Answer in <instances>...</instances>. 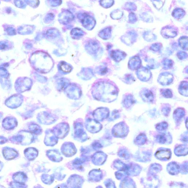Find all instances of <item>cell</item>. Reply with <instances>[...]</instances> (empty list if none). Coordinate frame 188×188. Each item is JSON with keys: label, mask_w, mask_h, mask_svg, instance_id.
<instances>
[{"label": "cell", "mask_w": 188, "mask_h": 188, "mask_svg": "<svg viewBox=\"0 0 188 188\" xmlns=\"http://www.w3.org/2000/svg\"><path fill=\"white\" fill-rule=\"evenodd\" d=\"M94 93L96 98L106 102H112L118 96L117 89L113 84L107 82H99L96 85Z\"/></svg>", "instance_id": "cell-1"}, {"label": "cell", "mask_w": 188, "mask_h": 188, "mask_svg": "<svg viewBox=\"0 0 188 188\" xmlns=\"http://www.w3.org/2000/svg\"><path fill=\"white\" fill-rule=\"evenodd\" d=\"M30 61L35 69L42 73L48 72L53 66L51 58L43 52H38L32 55Z\"/></svg>", "instance_id": "cell-2"}, {"label": "cell", "mask_w": 188, "mask_h": 188, "mask_svg": "<svg viewBox=\"0 0 188 188\" xmlns=\"http://www.w3.org/2000/svg\"><path fill=\"white\" fill-rule=\"evenodd\" d=\"M174 76L168 72H164L159 75L158 82L161 85L164 86L168 85L173 82Z\"/></svg>", "instance_id": "cell-3"}, {"label": "cell", "mask_w": 188, "mask_h": 188, "mask_svg": "<svg viewBox=\"0 0 188 188\" xmlns=\"http://www.w3.org/2000/svg\"><path fill=\"white\" fill-rule=\"evenodd\" d=\"M137 75L139 79L143 81L149 80L152 76L150 71L144 67L139 68L137 71Z\"/></svg>", "instance_id": "cell-4"}, {"label": "cell", "mask_w": 188, "mask_h": 188, "mask_svg": "<svg viewBox=\"0 0 188 188\" xmlns=\"http://www.w3.org/2000/svg\"><path fill=\"white\" fill-rule=\"evenodd\" d=\"M141 61L137 56H134L130 59L129 62L128 66L132 70H136L140 67Z\"/></svg>", "instance_id": "cell-5"}, {"label": "cell", "mask_w": 188, "mask_h": 188, "mask_svg": "<svg viewBox=\"0 0 188 188\" xmlns=\"http://www.w3.org/2000/svg\"><path fill=\"white\" fill-rule=\"evenodd\" d=\"M140 95L144 101L147 102H152L153 100L154 95L152 91L147 89L142 90Z\"/></svg>", "instance_id": "cell-6"}, {"label": "cell", "mask_w": 188, "mask_h": 188, "mask_svg": "<svg viewBox=\"0 0 188 188\" xmlns=\"http://www.w3.org/2000/svg\"><path fill=\"white\" fill-rule=\"evenodd\" d=\"M161 32V34L165 38L174 37L177 35V31L171 27L165 28Z\"/></svg>", "instance_id": "cell-7"}, {"label": "cell", "mask_w": 188, "mask_h": 188, "mask_svg": "<svg viewBox=\"0 0 188 188\" xmlns=\"http://www.w3.org/2000/svg\"><path fill=\"white\" fill-rule=\"evenodd\" d=\"M111 57L117 62H119L125 58L126 54L119 50H114L111 52Z\"/></svg>", "instance_id": "cell-8"}, {"label": "cell", "mask_w": 188, "mask_h": 188, "mask_svg": "<svg viewBox=\"0 0 188 188\" xmlns=\"http://www.w3.org/2000/svg\"><path fill=\"white\" fill-rule=\"evenodd\" d=\"M3 154L6 158L8 159H13L16 157L17 154V152L16 151L8 148L4 149Z\"/></svg>", "instance_id": "cell-9"}, {"label": "cell", "mask_w": 188, "mask_h": 188, "mask_svg": "<svg viewBox=\"0 0 188 188\" xmlns=\"http://www.w3.org/2000/svg\"><path fill=\"white\" fill-rule=\"evenodd\" d=\"M135 35L134 34H129L124 36L122 38V41L124 43L128 45H132L135 42Z\"/></svg>", "instance_id": "cell-10"}, {"label": "cell", "mask_w": 188, "mask_h": 188, "mask_svg": "<svg viewBox=\"0 0 188 188\" xmlns=\"http://www.w3.org/2000/svg\"><path fill=\"white\" fill-rule=\"evenodd\" d=\"M179 92L182 95L187 97L188 96V82L183 81L179 87Z\"/></svg>", "instance_id": "cell-11"}, {"label": "cell", "mask_w": 188, "mask_h": 188, "mask_svg": "<svg viewBox=\"0 0 188 188\" xmlns=\"http://www.w3.org/2000/svg\"><path fill=\"white\" fill-rule=\"evenodd\" d=\"M6 121H4V126L7 129H12L15 127L16 124V121L15 119L13 118H9V119H6Z\"/></svg>", "instance_id": "cell-12"}, {"label": "cell", "mask_w": 188, "mask_h": 188, "mask_svg": "<svg viewBox=\"0 0 188 188\" xmlns=\"http://www.w3.org/2000/svg\"><path fill=\"white\" fill-rule=\"evenodd\" d=\"M82 21V22L83 24L84 25V26L86 28L88 27V26L89 24H91V25H92L93 26L94 24V21L93 20L92 17H90L89 16H87V15L85 16L84 18L83 19Z\"/></svg>", "instance_id": "cell-13"}, {"label": "cell", "mask_w": 188, "mask_h": 188, "mask_svg": "<svg viewBox=\"0 0 188 188\" xmlns=\"http://www.w3.org/2000/svg\"><path fill=\"white\" fill-rule=\"evenodd\" d=\"M179 44L180 46L183 49L187 50L188 46L187 37L186 36L182 37L179 40Z\"/></svg>", "instance_id": "cell-14"}, {"label": "cell", "mask_w": 188, "mask_h": 188, "mask_svg": "<svg viewBox=\"0 0 188 188\" xmlns=\"http://www.w3.org/2000/svg\"><path fill=\"white\" fill-rule=\"evenodd\" d=\"M60 68L62 71L66 72H70L72 69L71 67L69 65L64 62H62L60 63Z\"/></svg>", "instance_id": "cell-15"}, {"label": "cell", "mask_w": 188, "mask_h": 188, "mask_svg": "<svg viewBox=\"0 0 188 188\" xmlns=\"http://www.w3.org/2000/svg\"><path fill=\"white\" fill-rule=\"evenodd\" d=\"M163 66L164 69H168L172 67L173 62L172 60L168 59H165L162 62Z\"/></svg>", "instance_id": "cell-16"}, {"label": "cell", "mask_w": 188, "mask_h": 188, "mask_svg": "<svg viewBox=\"0 0 188 188\" xmlns=\"http://www.w3.org/2000/svg\"><path fill=\"white\" fill-rule=\"evenodd\" d=\"M161 91V94L164 97L170 98L172 97V93L170 89H163Z\"/></svg>", "instance_id": "cell-17"}, {"label": "cell", "mask_w": 188, "mask_h": 188, "mask_svg": "<svg viewBox=\"0 0 188 188\" xmlns=\"http://www.w3.org/2000/svg\"><path fill=\"white\" fill-rule=\"evenodd\" d=\"M134 102V97L132 95H129L126 96L124 100V103L126 105L132 104Z\"/></svg>", "instance_id": "cell-18"}, {"label": "cell", "mask_w": 188, "mask_h": 188, "mask_svg": "<svg viewBox=\"0 0 188 188\" xmlns=\"http://www.w3.org/2000/svg\"><path fill=\"white\" fill-rule=\"evenodd\" d=\"M144 38L146 41H152L154 40L155 39V36L153 34L150 33H147L144 35Z\"/></svg>", "instance_id": "cell-19"}, {"label": "cell", "mask_w": 188, "mask_h": 188, "mask_svg": "<svg viewBox=\"0 0 188 188\" xmlns=\"http://www.w3.org/2000/svg\"><path fill=\"white\" fill-rule=\"evenodd\" d=\"M14 177V180L17 182H21V183L22 182L24 181V179L25 176L24 174H22L21 173H18L17 175L15 176Z\"/></svg>", "instance_id": "cell-20"}, {"label": "cell", "mask_w": 188, "mask_h": 188, "mask_svg": "<svg viewBox=\"0 0 188 188\" xmlns=\"http://www.w3.org/2000/svg\"><path fill=\"white\" fill-rule=\"evenodd\" d=\"M124 80L126 81V83L127 84H131L135 81L134 78L131 75H127L124 78Z\"/></svg>", "instance_id": "cell-21"}, {"label": "cell", "mask_w": 188, "mask_h": 188, "mask_svg": "<svg viewBox=\"0 0 188 188\" xmlns=\"http://www.w3.org/2000/svg\"><path fill=\"white\" fill-rule=\"evenodd\" d=\"M177 56L180 60H183L187 58V54L184 52L180 51L177 53Z\"/></svg>", "instance_id": "cell-22"}, {"label": "cell", "mask_w": 188, "mask_h": 188, "mask_svg": "<svg viewBox=\"0 0 188 188\" xmlns=\"http://www.w3.org/2000/svg\"><path fill=\"white\" fill-rule=\"evenodd\" d=\"M161 47V44L157 43L152 45L151 47V49L154 51H158L160 49Z\"/></svg>", "instance_id": "cell-23"}]
</instances>
